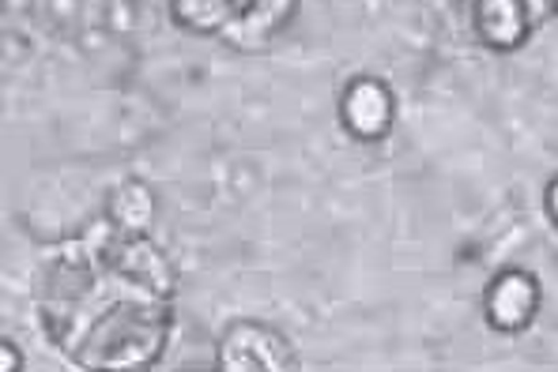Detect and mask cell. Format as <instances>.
<instances>
[{"label": "cell", "mask_w": 558, "mask_h": 372, "mask_svg": "<svg viewBox=\"0 0 558 372\" xmlns=\"http://www.w3.org/2000/svg\"><path fill=\"white\" fill-rule=\"evenodd\" d=\"M343 113H348V124L355 132L377 136V132H385V124H389V98H385V90L377 87V83L363 79L351 87L348 102H343Z\"/></svg>", "instance_id": "cell-4"}, {"label": "cell", "mask_w": 558, "mask_h": 372, "mask_svg": "<svg viewBox=\"0 0 558 372\" xmlns=\"http://www.w3.org/2000/svg\"><path fill=\"white\" fill-rule=\"evenodd\" d=\"M174 20L189 30H223L231 23V0H174Z\"/></svg>", "instance_id": "cell-7"}, {"label": "cell", "mask_w": 558, "mask_h": 372, "mask_svg": "<svg viewBox=\"0 0 558 372\" xmlns=\"http://www.w3.org/2000/svg\"><path fill=\"white\" fill-rule=\"evenodd\" d=\"M219 365L223 369H291L294 354L276 331L257 324H234L219 346Z\"/></svg>", "instance_id": "cell-2"}, {"label": "cell", "mask_w": 558, "mask_h": 372, "mask_svg": "<svg viewBox=\"0 0 558 372\" xmlns=\"http://www.w3.org/2000/svg\"><path fill=\"white\" fill-rule=\"evenodd\" d=\"M151 193H147L140 181H129V185H121L118 193H113L110 200V219L118 222V226L125 230H144L147 219H151Z\"/></svg>", "instance_id": "cell-6"}, {"label": "cell", "mask_w": 558, "mask_h": 372, "mask_svg": "<svg viewBox=\"0 0 558 372\" xmlns=\"http://www.w3.org/2000/svg\"><path fill=\"white\" fill-rule=\"evenodd\" d=\"M291 12H294V0H257V4L245 8L242 15H234V20L227 23L223 35L242 49L265 46Z\"/></svg>", "instance_id": "cell-3"}, {"label": "cell", "mask_w": 558, "mask_h": 372, "mask_svg": "<svg viewBox=\"0 0 558 372\" xmlns=\"http://www.w3.org/2000/svg\"><path fill=\"white\" fill-rule=\"evenodd\" d=\"M170 312V260L118 222L92 226L46 263L43 324L84 369H151L167 350Z\"/></svg>", "instance_id": "cell-1"}, {"label": "cell", "mask_w": 558, "mask_h": 372, "mask_svg": "<svg viewBox=\"0 0 558 372\" xmlns=\"http://www.w3.org/2000/svg\"><path fill=\"white\" fill-rule=\"evenodd\" d=\"M532 301H536V289H532L529 278L510 275L495 286V294H490V317H495V324H502V327H517L529 320Z\"/></svg>", "instance_id": "cell-5"}, {"label": "cell", "mask_w": 558, "mask_h": 372, "mask_svg": "<svg viewBox=\"0 0 558 372\" xmlns=\"http://www.w3.org/2000/svg\"><path fill=\"white\" fill-rule=\"evenodd\" d=\"M551 211H555V219H558V185L551 188Z\"/></svg>", "instance_id": "cell-8"}]
</instances>
